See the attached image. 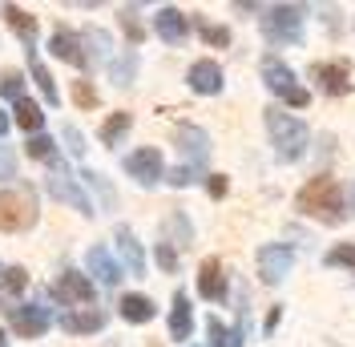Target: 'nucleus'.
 I'll return each mask as SVG.
<instances>
[{
  "instance_id": "7",
  "label": "nucleus",
  "mask_w": 355,
  "mask_h": 347,
  "mask_svg": "<svg viewBox=\"0 0 355 347\" xmlns=\"http://www.w3.org/2000/svg\"><path fill=\"white\" fill-rule=\"evenodd\" d=\"M53 299L65 303V307H93L97 287H93V279L81 275V271H61L57 282H53Z\"/></svg>"
},
{
  "instance_id": "45",
  "label": "nucleus",
  "mask_w": 355,
  "mask_h": 347,
  "mask_svg": "<svg viewBox=\"0 0 355 347\" xmlns=\"http://www.w3.org/2000/svg\"><path fill=\"white\" fill-rule=\"evenodd\" d=\"M0 271H4V266H0Z\"/></svg>"
},
{
  "instance_id": "20",
  "label": "nucleus",
  "mask_w": 355,
  "mask_h": 347,
  "mask_svg": "<svg viewBox=\"0 0 355 347\" xmlns=\"http://www.w3.org/2000/svg\"><path fill=\"white\" fill-rule=\"evenodd\" d=\"M194 331V307H190V295L186 291H174V307H170V339H190Z\"/></svg>"
},
{
  "instance_id": "38",
  "label": "nucleus",
  "mask_w": 355,
  "mask_h": 347,
  "mask_svg": "<svg viewBox=\"0 0 355 347\" xmlns=\"http://www.w3.org/2000/svg\"><path fill=\"white\" fill-rule=\"evenodd\" d=\"M166 182L178 186V190H182V186H194V182H198V166H178V170L166 174Z\"/></svg>"
},
{
  "instance_id": "35",
  "label": "nucleus",
  "mask_w": 355,
  "mask_h": 347,
  "mask_svg": "<svg viewBox=\"0 0 355 347\" xmlns=\"http://www.w3.org/2000/svg\"><path fill=\"white\" fill-rule=\"evenodd\" d=\"M73 101H77V109H97L101 105L97 89L89 85V81H73Z\"/></svg>"
},
{
  "instance_id": "12",
  "label": "nucleus",
  "mask_w": 355,
  "mask_h": 347,
  "mask_svg": "<svg viewBox=\"0 0 355 347\" xmlns=\"http://www.w3.org/2000/svg\"><path fill=\"white\" fill-rule=\"evenodd\" d=\"M311 77H315V85L323 89L327 97H343V93H352V69L347 61H319V65L311 69Z\"/></svg>"
},
{
  "instance_id": "14",
  "label": "nucleus",
  "mask_w": 355,
  "mask_h": 347,
  "mask_svg": "<svg viewBox=\"0 0 355 347\" xmlns=\"http://www.w3.org/2000/svg\"><path fill=\"white\" fill-rule=\"evenodd\" d=\"M113 242H117V255H121V266L130 271L133 279H141L146 275V251H141V242L133 235L130 226H117L113 230Z\"/></svg>"
},
{
  "instance_id": "23",
  "label": "nucleus",
  "mask_w": 355,
  "mask_h": 347,
  "mask_svg": "<svg viewBox=\"0 0 355 347\" xmlns=\"http://www.w3.org/2000/svg\"><path fill=\"white\" fill-rule=\"evenodd\" d=\"M17 126H21L24 133H33V137L44 130V109L37 105L33 97H21V101H17Z\"/></svg>"
},
{
  "instance_id": "4",
  "label": "nucleus",
  "mask_w": 355,
  "mask_h": 347,
  "mask_svg": "<svg viewBox=\"0 0 355 347\" xmlns=\"http://www.w3.org/2000/svg\"><path fill=\"white\" fill-rule=\"evenodd\" d=\"M263 81H266V89H270L279 101H287L291 109H307L311 105V93L299 85L295 69H287L279 57H263Z\"/></svg>"
},
{
  "instance_id": "21",
  "label": "nucleus",
  "mask_w": 355,
  "mask_h": 347,
  "mask_svg": "<svg viewBox=\"0 0 355 347\" xmlns=\"http://www.w3.org/2000/svg\"><path fill=\"white\" fill-rule=\"evenodd\" d=\"M117 311H121V319L133 327H141V323H150L157 315V307L150 295H121V303H117Z\"/></svg>"
},
{
  "instance_id": "29",
  "label": "nucleus",
  "mask_w": 355,
  "mask_h": 347,
  "mask_svg": "<svg viewBox=\"0 0 355 347\" xmlns=\"http://www.w3.org/2000/svg\"><path fill=\"white\" fill-rule=\"evenodd\" d=\"M166 242H170V246H174V242H182V246L194 242V226L186 222V214H170L166 218Z\"/></svg>"
},
{
  "instance_id": "41",
  "label": "nucleus",
  "mask_w": 355,
  "mask_h": 347,
  "mask_svg": "<svg viewBox=\"0 0 355 347\" xmlns=\"http://www.w3.org/2000/svg\"><path fill=\"white\" fill-rule=\"evenodd\" d=\"M17 178V153L0 146V182H12Z\"/></svg>"
},
{
  "instance_id": "19",
  "label": "nucleus",
  "mask_w": 355,
  "mask_h": 347,
  "mask_svg": "<svg viewBox=\"0 0 355 347\" xmlns=\"http://www.w3.org/2000/svg\"><path fill=\"white\" fill-rule=\"evenodd\" d=\"M198 295L210 299V303H222V299H226V275H222L218 259H206L198 266Z\"/></svg>"
},
{
  "instance_id": "17",
  "label": "nucleus",
  "mask_w": 355,
  "mask_h": 347,
  "mask_svg": "<svg viewBox=\"0 0 355 347\" xmlns=\"http://www.w3.org/2000/svg\"><path fill=\"white\" fill-rule=\"evenodd\" d=\"M186 81H190L194 93L214 97V93H222V65H218V61H194L190 73H186Z\"/></svg>"
},
{
  "instance_id": "1",
  "label": "nucleus",
  "mask_w": 355,
  "mask_h": 347,
  "mask_svg": "<svg viewBox=\"0 0 355 347\" xmlns=\"http://www.w3.org/2000/svg\"><path fill=\"white\" fill-rule=\"evenodd\" d=\"M295 206H299V214L319 218V222H327V226H339V222L347 218L343 190H339V182L327 178V174H315L307 186L295 194Z\"/></svg>"
},
{
  "instance_id": "36",
  "label": "nucleus",
  "mask_w": 355,
  "mask_h": 347,
  "mask_svg": "<svg viewBox=\"0 0 355 347\" xmlns=\"http://www.w3.org/2000/svg\"><path fill=\"white\" fill-rule=\"evenodd\" d=\"M121 28H125V37H130L133 44L146 41V28H141V21H137V8H121Z\"/></svg>"
},
{
  "instance_id": "31",
  "label": "nucleus",
  "mask_w": 355,
  "mask_h": 347,
  "mask_svg": "<svg viewBox=\"0 0 355 347\" xmlns=\"http://www.w3.org/2000/svg\"><path fill=\"white\" fill-rule=\"evenodd\" d=\"M24 153L28 158H37V162H57V142L53 137H44V133H37V137H28V146H24Z\"/></svg>"
},
{
  "instance_id": "27",
  "label": "nucleus",
  "mask_w": 355,
  "mask_h": 347,
  "mask_svg": "<svg viewBox=\"0 0 355 347\" xmlns=\"http://www.w3.org/2000/svg\"><path fill=\"white\" fill-rule=\"evenodd\" d=\"M137 77V53H125L121 61H110V81L117 89H130Z\"/></svg>"
},
{
  "instance_id": "37",
  "label": "nucleus",
  "mask_w": 355,
  "mask_h": 347,
  "mask_svg": "<svg viewBox=\"0 0 355 347\" xmlns=\"http://www.w3.org/2000/svg\"><path fill=\"white\" fill-rule=\"evenodd\" d=\"M0 93H4L8 101H21L24 97V77L21 73H4V77H0Z\"/></svg>"
},
{
  "instance_id": "33",
  "label": "nucleus",
  "mask_w": 355,
  "mask_h": 347,
  "mask_svg": "<svg viewBox=\"0 0 355 347\" xmlns=\"http://www.w3.org/2000/svg\"><path fill=\"white\" fill-rule=\"evenodd\" d=\"M327 266H347V271H355V242H339L335 251H327Z\"/></svg>"
},
{
  "instance_id": "2",
  "label": "nucleus",
  "mask_w": 355,
  "mask_h": 347,
  "mask_svg": "<svg viewBox=\"0 0 355 347\" xmlns=\"http://www.w3.org/2000/svg\"><path fill=\"white\" fill-rule=\"evenodd\" d=\"M263 121H266V133H270V146L279 153V162H299L307 153V126L295 117V113H283L279 105L263 109Z\"/></svg>"
},
{
  "instance_id": "43",
  "label": "nucleus",
  "mask_w": 355,
  "mask_h": 347,
  "mask_svg": "<svg viewBox=\"0 0 355 347\" xmlns=\"http://www.w3.org/2000/svg\"><path fill=\"white\" fill-rule=\"evenodd\" d=\"M4 133H8V117H4V113H0V137H4Z\"/></svg>"
},
{
  "instance_id": "40",
  "label": "nucleus",
  "mask_w": 355,
  "mask_h": 347,
  "mask_svg": "<svg viewBox=\"0 0 355 347\" xmlns=\"http://www.w3.org/2000/svg\"><path fill=\"white\" fill-rule=\"evenodd\" d=\"M61 137H65V146H69V153H73V158H81V153H85V137H81V130H77V126H65V130H61Z\"/></svg>"
},
{
  "instance_id": "34",
  "label": "nucleus",
  "mask_w": 355,
  "mask_h": 347,
  "mask_svg": "<svg viewBox=\"0 0 355 347\" xmlns=\"http://www.w3.org/2000/svg\"><path fill=\"white\" fill-rule=\"evenodd\" d=\"M198 33H202V41L214 44V49H226V44H230V28H222V24H206V21H198Z\"/></svg>"
},
{
  "instance_id": "13",
  "label": "nucleus",
  "mask_w": 355,
  "mask_h": 347,
  "mask_svg": "<svg viewBox=\"0 0 355 347\" xmlns=\"http://www.w3.org/2000/svg\"><path fill=\"white\" fill-rule=\"evenodd\" d=\"M174 146L182 150L186 158V166H202L206 158H210V133L198 130V126H178L174 133Z\"/></svg>"
},
{
  "instance_id": "16",
  "label": "nucleus",
  "mask_w": 355,
  "mask_h": 347,
  "mask_svg": "<svg viewBox=\"0 0 355 347\" xmlns=\"http://www.w3.org/2000/svg\"><path fill=\"white\" fill-rule=\"evenodd\" d=\"M85 266H89V275L101 282V287H117V282H121V266H117V259H113L105 246H89L85 251Z\"/></svg>"
},
{
  "instance_id": "32",
  "label": "nucleus",
  "mask_w": 355,
  "mask_h": 347,
  "mask_svg": "<svg viewBox=\"0 0 355 347\" xmlns=\"http://www.w3.org/2000/svg\"><path fill=\"white\" fill-rule=\"evenodd\" d=\"M81 182H85V186H93V190L101 194L105 210H113V206H117V194H113V186H110V182H105V178H101L97 170H85V174H81Z\"/></svg>"
},
{
  "instance_id": "44",
  "label": "nucleus",
  "mask_w": 355,
  "mask_h": 347,
  "mask_svg": "<svg viewBox=\"0 0 355 347\" xmlns=\"http://www.w3.org/2000/svg\"><path fill=\"white\" fill-rule=\"evenodd\" d=\"M0 347H8V335H4V331H0Z\"/></svg>"
},
{
  "instance_id": "10",
  "label": "nucleus",
  "mask_w": 355,
  "mask_h": 347,
  "mask_svg": "<svg viewBox=\"0 0 355 347\" xmlns=\"http://www.w3.org/2000/svg\"><path fill=\"white\" fill-rule=\"evenodd\" d=\"M125 174H130L137 186H157L162 178H166V166H162V150H154V146H141V150H133L130 158H125Z\"/></svg>"
},
{
  "instance_id": "6",
  "label": "nucleus",
  "mask_w": 355,
  "mask_h": 347,
  "mask_svg": "<svg viewBox=\"0 0 355 347\" xmlns=\"http://www.w3.org/2000/svg\"><path fill=\"white\" fill-rule=\"evenodd\" d=\"M49 194L57 198V202H65V206H73L77 214H85V218H93L97 210H93V202H89V194L81 190V178H73V174L65 170V162L57 158L53 162V174H49Z\"/></svg>"
},
{
  "instance_id": "30",
  "label": "nucleus",
  "mask_w": 355,
  "mask_h": 347,
  "mask_svg": "<svg viewBox=\"0 0 355 347\" xmlns=\"http://www.w3.org/2000/svg\"><path fill=\"white\" fill-rule=\"evenodd\" d=\"M24 287H28V271L24 266H4L0 271V291L4 295H24Z\"/></svg>"
},
{
  "instance_id": "15",
  "label": "nucleus",
  "mask_w": 355,
  "mask_h": 347,
  "mask_svg": "<svg viewBox=\"0 0 355 347\" xmlns=\"http://www.w3.org/2000/svg\"><path fill=\"white\" fill-rule=\"evenodd\" d=\"M154 33L162 37V41H170V44H182L186 41V33H190V21H186V12L182 8H157L154 12Z\"/></svg>"
},
{
  "instance_id": "22",
  "label": "nucleus",
  "mask_w": 355,
  "mask_h": 347,
  "mask_svg": "<svg viewBox=\"0 0 355 347\" xmlns=\"http://www.w3.org/2000/svg\"><path fill=\"white\" fill-rule=\"evenodd\" d=\"M4 17H8V24H12V33L24 41V49L37 44V17H33V12H24V8H17V4H8Z\"/></svg>"
},
{
  "instance_id": "24",
  "label": "nucleus",
  "mask_w": 355,
  "mask_h": 347,
  "mask_svg": "<svg viewBox=\"0 0 355 347\" xmlns=\"http://www.w3.org/2000/svg\"><path fill=\"white\" fill-rule=\"evenodd\" d=\"M130 126H133V113H125V109L110 113L105 126H101V146H121V137L130 133Z\"/></svg>"
},
{
  "instance_id": "9",
  "label": "nucleus",
  "mask_w": 355,
  "mask_h": 347,
  "mask_svg": "<svg viewBox=\"0 0 355 347\" xmlns=\"http://www.w3.org/2000/svg\"><path fill=\"white\" fill-rule=\"evenodd\" d=\"M291 266H295V251H291L287 242H266V246H259V279L266 287L283 282L291 275Z\"/></svg>"
},
{
  "instance_id": "26",
  "label": "nucleus",
  "mask_w": 355,
  "mask_h": 347,
  "mask_svg": "<svg viewBox=\"0 0 355 347\" xmlns=\"http://www.w3.org/2000/svg\"><path fill=\"white\" fill-rule=\"evenodd\" d=\"M206 331H210L214 347H243V327H226L218 315H210V319H206Z\"/></svg>"
},
{
  "instance_id": "8",
  "label": "nucleus",
  "mask_w": 355,
  "mask_h": 347,
  "mask_svg": "<svg viewBox=\"0 0 355 347\" xmlns=\"http://www.w3.org/2000/svg\"><path fill=\"white\" fill-rule=\"evenodd\" d=\"M8 311V323L21 339H41L44 331L53 327V311L41 303H24V307H4Z\"/></svg>"
},
{
  "instance_id": "42",
  "label": "nucleus",
  "mask_w": 355,
  "mask_h": 347,
  "mask_svg": "<svg viewBox=\"0 0 355 347\" xmlns=\"http://www.w3.org/2000/svg\"><path fill=\"white\" fill-rule=\"evenodd\" d=\"M206 190H210V198H226V190H230V182H226V174H210V182H206Z\"/></svg>"
},
{
  "instance_id": "3",
  "label": "nucleus",
  "mask_w": 355,
  "mask_h": 347,
  "mask_svg": "<svg viewBox=\"0 0 355 347\" xmlns=\"http://www.w3.org/2000/svg\"><path fill=\"white\" fill-rule=\"evenodd\" d=\"M37 190L24 186V190H4L0 194V230L4 235H21L28 226H37Z\"/></svg>"
},
{
  "instance_id": "18",
  "label": "nucleus",
  "mask_w": 355,
  "mask_h": 347,
  "mask_svg": "<svg viewBox=\"0 0 355 347\" xmlns=\"http://www.w3.org/2000/svg\"><path fill=\"white\" fill-rule=\"evenodd\" d=\"M105 311H97V307H81V311H65L57 323L65 327L69 335H93V331H101L105 327Z\"/></svg>"
},
{
  "instance_id": "11",
  "label": "nucleus",
  "mask_w": 355,
  "mask_h": 347,
  "mask_svg": "<svg viewBox=\"0 0 355 347\" xmlns=\"http://www.w3.org/2000/svg\"><path fill=\"white\" fill-rule=\"evenodd\" d=\"M49 53L57 57V61H65L73 69H89V53L85 44H81V33H73V28H53V37H49Z\"/></svg>"
},
{
  "instance_id": "39",
  "label": "nucleus",
  "mask_w": 355,
  "mask_h": 347,
  "mask_svg": "<svg viewBox=\"0 0 355 347\" xmlns=\"http://www.w3.org/2000/svg\"><path fill=\"white\" fill-rule=\"evenodd\" d=\"M154 259H157V266H162L166 275H174V271H178V251H174V246H170V242H157Z\"/></svg>"
},
{
  "instance_id": "28",
  "label": "nucleus",
  "mask_w": 355,
  "mask_h": 347,
  "mask_svg": "<svg viewBox=\"0 0 355 347\" xmlns=\"http://www.w3.org/2000/svg\"><path fill=\"white\" fill-rule=\"evenodd\" d=\"M33 81H37V89H41V97H44V105H57L61 101V93H57V81H53V73L33 57Z\"/></svg>"
},
{
  "instance_id": "25",
  "label": "nucleus",
  "mask_w": 355,
  "mask_h": 347,
  "mask_svg": "<svg viewBox=\"0 0 355 347\" xmlns=\"http://www.w3.org/2000/svg\"><path fill=\"white\" fill-rule=\"evenodd\" d=\"M81 44L89 49V65H93V61H110L113 41H110L105 28H85V33H81Z\"/></svg>"
},
{
  "instance_id": "5",
  "label": "nucleus",
  "mask_w": 355,
  "mask_h": 347,
  "mask_svg": "<svg viewBox=\"0 0 355 347\" xmlns=\"http://www.w3.org/2000/svg\"><path fill=\"white\" fill-rule=\"evenodd\" d=\"M263 33L275 44H299L303 41V8L299 4H270L263 8Z\"/></svg>"
}]
</instances>
